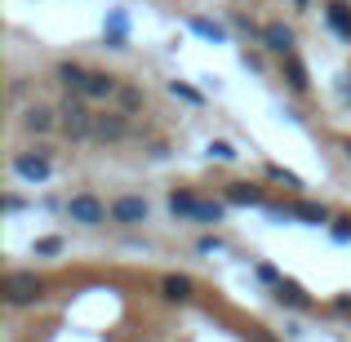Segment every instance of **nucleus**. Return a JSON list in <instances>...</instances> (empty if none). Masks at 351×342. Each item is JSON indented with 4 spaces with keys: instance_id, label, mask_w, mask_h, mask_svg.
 <instances>
[{
    "instance_id": "obj_1",
    "label": "nucleus",
    "mask_w": 351,
    "mask_h": 342,
    "mask_svg": "<svg viewBox=\"0 0 351 342\" xmlns=\"http://www.w3.org/2000/svg\"><path fill=\"white\" fill-rule=\"evenodd\" d=\"M0 293H5L9 307H32V302L45 298V284H40V276H32V271H9L5 284H0Z\"/></svg>"
},
{
    "instance_id": "obj_2",
    "label": "nucleus",
    "mask_w": 351,
    "mask_h": 342,
    "mask_svg": "<svg viewBox=\"0 0 351 342\" xmlns=\"http://www.w3.org/2000/svg\"><path fill=\"white\" fill-rule=\"evenodd\" d=\"M58 125H62V134L67 138H94V112L85 107V94H71L67 103L58 107Z\"/></svg>"
},
{
    "instance_id": "obj_3",
    "label": "nucleus",
    "mask_w": 351,
    "mask_h": 342,
    "mask_svg": "<svg viewBox=\"0 0 351 342\" xmlns=\"http://www.w3.org/2000/svg\"><path fill=\"white\" fill-rule=\"evenodd\" d=\"M67 214H71V223H80V227H98V223H107V214H112V209H107L98 196L80 191V196L67 200Z\"/></svg>"
},
{
    "instance_id": "obj_4",
    "label": "nucleus",
    "mask_w": 351,
    "mask_h": 342,
    "mask_svg": "<svg viewBox=\"0 0 351 342\" xmlns=\"http://www.w3.org/2000/svg\"><path fill=\"white\" fill-rule=\"evenodd\" d=\"M14 173H18V178H23V182H32V187H36V182H49V156H45V151H36V156H14Z\"/></svg>"
},
{
    "instance_id": "obj_5",
    "label": "nucleus",
    "mask_w": 351,
    "mask_h": 342,
    "mask_svg": "<svg viewBox=\"0 0 351 342\" xmlns=\"http://www.w3.org/2000/svg\"><path fill=\"white\" fill-rule=\"evenodd\" d=\"M129 134V112H103L94 116V138L98 143H120Z\"/></svg>"
},
{
    "instance_id": "obj_6",
    "label": "nucleus",
    "mask_w": 351,
    "mask_h": 342,
    "mask_svg": "<svg viewBox=\"0 0 351 342\" xmlns=\"http://www.w3.org/2000/svg\"><path fill=\"white\" fill-rule=\"evenodd\" d=\"M112 223H120V227L147 223V200L143 196H120V200H112Z\"/></svg>"
},
{
    "instance_id": "obj_7",
    "label": "nucleus",
    "mask_w": 351,
    "mask_h": 342,
    "mask_svg": "<svg viewBox=\"0 0 351 342\" xmlns=\"http://www.w3.org/2000/svg\"><path fill=\"white\" fill-rule=\"evenodd\" d=\"M263 45H267L271 53H280V58H285V53H293V32H289L285 23H267V27H263Z\"/></svg>"
},
{
    "instance_id": "obj_8",
    "label": "nucleus",
    "mask_w": 351,
    "mask_h": 342,
    "mask_svg": "<svg viewBox=\"0 0 351 342\" xmlns=\"http://www.w3.org/2000/svg\"><path fill=\"white\" fill-rule=\"evenodd\" d=\"M289 218H302V223L320 227V223H329V209L316 205V200H298V205H289Z\"/></svg>"
},
{
    "instance_id": "obj_9",
    "label": "nucleus",
    "mask_w": 351,
    "mask_h": 342,
    "mask_svg": "<svg viewBox=\"0 0 351 342\" xmlns=\"http://www.w3.org/2000/svg\"><path fill=\"white\" fill-rule=\"evenodd\" d=\"M116 76H107V71H89V80H85V98H112L116 94Z\"/></svg>"
},
{
    "instance_id": "obj_10",
    "label": "nucleus",
    "mask_w": 351,
    "mask_h": 342,
    "mask_svg": "<svg viewBox=\"0 0 351 342\" xmlns=\"http://www.w3.org/2000/svg\"><path fill=\"white\" fill-rule=\"evenodd\" d=\"M125 32H129L125 9H112V18H107V45H112V49H125Z\"/></svg>"
},
{
    "instance_id": "obj_11",
    "label": "nucleus",
    "mask_w": 351,
    "mask_h": 342,
    "mask_svg": "<svg viewBox=\"0 0 351 342\" xmlns=\"http://www.w3.org/2000/svg\"><path fill=\"white\" fill-rule=\"evenodd\" d=\"M58 80L71 89V94H85V80H89V71H85V67H76V62H62V67H58Z\"/></svg>"
},
{
    "instance_id": "obj_12",
    "label": "nucleus",
    "mask_w": 351,
    "mask_h": 342,
    "mask_svg": "<svg viewBox=\"0 0 351 342\" xmlns=\"http://www.w3.org/2000/svg\"><path fill=\"white\" fill-rule=\"evenodd\" d=\"M227 205H263V191L249 187V182H232L227 187Z\"/></svg>"
},
{
    "instance_id": "obj_13",
    "label": "nucleus",
    "mask_w": 351,
    "mask_h": 342,
    "mask_svg": "<svg viewBox=\"0 0 351 342\" xmlns=\"http://www.w3.org/2000/svg\"><path fill=\"white\" fill-rule=\"evenodd\" d=\"M196 209H200V200L191 196V191H173L169 196V214L173 218H196Z\"/></svg>"
},
{
    "instance_id": "obj_14",
    "label": "nucleus",
    "mask_w": 351,
    "mask_h": 342,
    "mask_svg": "<svg viewBox=\"0 0 351 342\" xmlns=\"http://www.w3.org/2000/svg\"><path fill=\"white\" fill-rule=\"evenodd\" d=\"M325 14H329V27H334L338 36H347V40H351V9L343 5V0H334V5H329Z\"/></svg>"
},
{
    "instance_id": "obj_15",
    "label": "nucleus",
    "mask_w": 351,
    "mask_h": 342,
    "mask_svg": "<svg viewBox=\"0 0 351 342\" xmlns=\"http://www.w3.org/2000/svg\"><path fill=\"white\" fill-rule=\"evenodd\" d=\"M160 289H165V298H169V302H187L191 298V280H187V276H165Z\"/></svg>"
},
{
    "instance_id": "obj_16",
    "label": "nucleus",
    "mask_w": 351,
    "mask_h": 342,
    "mask_svg": "<svg viewBox=\"0 0 351 342\" xmlns=\"http://www.w3.org/2000/svg\"><path fill=\"white\" fill-rule=\"evenodd\" d=\"M23 125L32 129V134H45V129L53 125V112H49V107H27V112H23Z\"/></svg>"
},
{
    "instance_id": "obj_17",
    "label": "nucleus",
    "mask_w": 351,
    "mask_h": 342,
    "mask_svg": "<svg viewBox=\"0 0 351 342\" xmlns=\"http://www.w3.org/2000/svg\"><path fill=\"white\" fill-rule=\"evenodd\" d=\"M187 27H191V32H196V36H205V40H218V45L227 40V27L209 23V18H187Z\"/></svg>"
},
{
    "instance_id": "obj_18",
    "label": "nucleus",
    "mask_w": 351,
    "mask_h": 342,
    "mask_svg": "<svg viewBox=\"0 0 351 342\" xmlns=\"http://www.w3.org/2000/svg\"><path fill=\"white\" fill-rule=\"evenodd\" d=\"M276 298H280V302H289V307H311V298L302 293V284H293V280H280Z\"/></svg>"
},
{
    "instance_id": "obj_19",
    "label": "nucleus",
    "mask_w": 351,
    "mask_h": 342,
    "mask_svg": "<svg viewBox=\"0 0 351 342\" xmlns=\"http://www.w3.org/2000/svg\"><path fill=\"white\" fill-rule=\"evenodd\" d=\"M285 71H289V85L298 89V94H302V89L311 85V80H307V67H302V62L293 58V53H285Z\"/></svg>"
},
{
    "instance_id": "obj_20",
    "label": "nucleus",
    "mask_w": 351,
    "mask_h": 342,
    "mask_svg": "<svg viewBox=\"0 0 351 342\" xmlns=\"http://www.w3.org/2000/svg\"><path fill=\"white\" fill-rule=\"evenodd\" d=\"M223 214H227V205H218V200H200L196 223H223Z\"/></svg>"
},
{
    "instance_id": "obj_21",
    "label": "nucleus",
    "mask_w": 351,
    "mask_h": 342,
    "mask_svg": "<svg viewBox=\"0 0 351 342\" xmlns=\"http://www.w3.org/2000/svg\"><path fill=\"white\" fill-rule=\"evenodd\" d=\"M116 98H120V112H138L143 107V89H134V85L116 89Z\"/></svg>"
},
{
    "instance_id": "obj_22",
    "label": "nucleus",
    "mask_w": 351,
    "mask_h": 342,
    "mask_svg": "<svg viewBox=\"0 0 351 342\" xmlns=\"http://www.w3.org/2000/svg\"><path fill=\"white\" fill-rule=\"evenodd\" d=\"M169 94H173V98H182V103H205V94H200V89L178 85V80H169Z\"/></svg>"
},
{
    "instance_id": "obj_23",
    "label": "nucleus",
    "mask_w": 351,
    "mask_h": 342,
    "mask_svg": "<svg viewBox=\"0 0 351 342\" xmlns=\"http://www.w3.org/2000/svg\"><path fill=\"white\" fill-rule=\"evenodd\" d=\"M53 254H62V240H58V236L36 240V258H53Z\"/></svg>"
},
{
    "instance_id": "obj_24",
    "label": "nucleus",
    "mask_w": 351,
    "mask_h": 342,
    "mask_svg": "<svg viewBox=\"0 0 351 342\" xmlns=\"http://www.w3.org/2000/svg\"><path fill=\"white\" fill-rule=\"evenodd\" d=\"M209 156H214V160H236V147L218 138V143H209Z\"/></svg>"
},
{
    "instance_id": "obj_25",
    "label": "nucleus",
    "mask_w": 351,
    "mask_h": 342,
    "mask_svg": "<svg viewBox=\"0 0 351 342\" xmlns=\"http://www.w3.org/2000/svg\"><path fill=\"white\" fill-rule=\"evenodd\" d=\"M267 173H271V178H280V182H285V187H302V178H298V173H289V169H280V164H271V169H267Z\"/></svg>"
},
{
    "instance_id": "obj_26",
    "label": "nucleus",
    "mask_w": 351,
    "mask_h": 342,
    "mask_svg": "<svg viewBox=\"0 0 351 342\" xmlns=\"http://www.w3.org/2000/svg\"><path fill=\"white\" fill-rule=\"evenodd\" d=\"M218 249H223V240H218V236H205V240H200V254H218Z\"/></svg>"
},
{
    "instance_id": "obj_27",
    "label": "nucleus",
    "mask_w": 351,
    "mask_h": 342,
    "mask_svg": "<svg viewBox=\"0 0 351 342\" xmlns=\"http://www.w3.org/2000/svg\"><path fill=\"white\" fill-rule=\"evenodd\" d=\"M249 342H276L271 334H263V329H249Z\"/></svg>"
},
{
    "instance_id": "obj_28",
    "label": "nucleus",
    "mask_w": 351,
    "mask_h": 342,
    "mask_svg": "<svg viewBox=\"0 0 351 342\" xmlns=\"http://www.w3.org/2000/svg\"><path fill=\"white\" fill-rule=\"evenodd\" d=\"M334 240H351V227H347V223H338V227H334Z\"/></svg>"
},
{
    "instance_id": "obj_29",
    "label": "nucleus",
    "mask_w": 351,
    "mask_h": 342,
    "mask_svg": "<svg viewBox=\"0 0 351 342\" xmlns=\"http://www.w3.org/2000/svg\"><path fill=\"white\" fill-rule=\"evenodd\" d=\"M343 151H347V156H351V143H343Z\"/></svg>"
},
{
    "instance_id": "obj_30",
    "label": "nucleus",
    "mask_w": 351,
    "mask_h": 342,
    "mask_svg": "<svg viewBox=\"0 0 351 342\" xmlns=\"http://www.w3.org/2000/svg\"><path fill=\"white\" fill-rule=\"evenodd\" d=\"M293 5H311V0H293Z\"/></svg>"
}]
</instances>
